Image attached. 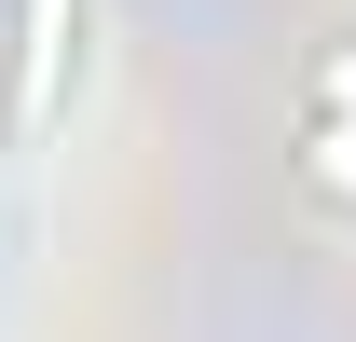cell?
Returning a JSON list of instances; mask_svg holds the SVG:
<instances>
[{
	"label": "cell",
	"instance_id": "6da1fadb",
	"mask_svg": "<svg viewBox=\"0 0 356 342\" xmlns=\"http://www.w3.org/2000/svg\"><path fill=\"white\" fill-rule=\"evenodd\" d=\"M83 28H96V0H14V137H55V124H69Z\"/></svg>",
	"mask_w": 356,
	"mask_h": 342
}]
</instances>
